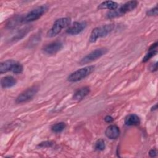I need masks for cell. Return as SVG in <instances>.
Listing matches in <instances>:
<instances>
[{"label":"cell","mask_w":158,"mask_h":158,"mask_svg":"<svg viewBox=\"0 0 158 158\" xmlns=\"http://www.w3.org/2000/svg\"><path fill=\"white\" fill-rule=\"evenodd\" d=\"M114 28V24H107L94 28L90 35L89 41L90 43L96 42L98 39L105 37L109 34Z\"/></svg>","instance_id":"6da1fadb"},{"label":"cell","mask_w":158,"mask_h":158,"mask_svg":"<svg viewBox=\"0 0 158 158\" xmlns=\"http://www.w3.org/2000/svg\"><path fill=\"white\" fill-rule=\"evenodd\" d=\"M138 6V2L136 1H130L125 2L119 8L109 12L106 16L109 19H112L117 17L122 16L125 14L134 10Z\"/></svg>","instance_id":"7a4b0ae2"},{"label":"cell","mask_w":158,"mask_h":158,"mask_svg":"<svg viewBox=\"0 0 158 158\" xmlns=\"http://www.w3.org/2000/svg\"><path fill=\"white\" fill-rule=\"evenodd\" d=\"M70 19L69 17H62L57 19L52 27L47 33L48 37H54L58 35L62 29L67 27L70 24Z\"/></svg>","instance_id":"3957f363"},{"label":"cell","mask_w":158,"mask_h":158,"mask_svg":"<svg viewBox=\"0 0 158 158\" xmlns=\"http://www.w3.org/2000/svg\"><path fill=\"white\" fill-rule=\"evenodd\" d=\"M94 65H88L80 69L70 73L67 77V80L70 82L80 81L90 75L94 71Z\"/></svg>","instance_id":"277c9868"},{"label":"cell","mask_w":158,"mask_h":158,"mask_svg":"<svg viewBox=\"0 0 158 158\" xmlns=\"http://www.w3.org/2000/svg\"><path fill=\"white\" fill-rule=\"evenodd\" d=\"M48 7L45 5L38 6L33 9L27 14L25 17H23V22L28 23L38 20L43 15L44 13H45Z\"/></svg>","instance_id":"5b68a950"},{"label":"cell","mask_w":158,"mask_h":158,"mask_svg":"<svg viewBox=\"0 0 158 158\" xmlns=\"http://www.w3.org/2000/svg\"><path fill=\"white\" fill-rule=\"evenodd\" d=\"M38 90L39 88L36 85L32 86L27 88L17 97L15 102L17 103H23L31 100L36 95Z\"/></svg>","instance_id":"8992f818"},{"label":"cell","mask_w":158,"mask_h":158,"mask_svg":"<svg viewBox=\"0 0 158 158\" xmlns=\"http://www.w3.org/2000/svg\"><path fill=\"white\" fill-rule=\"evenodd\" d=\"M107 52V49L104 48H98L96 49L93 51H91L90 53L85 56L84 57H83L81 60L80 61V64L81 65L86 64L90 63L99 58H100L101 56L106 54Z\"/></svg>","instance_id":"52a82bcc"},{"label":"cell","mask_w":158,"mask_h":158,"mask_svg":"<svg viewBox=\"0 0 158 158\" xmlns=\"http://www.w3.org/2000/svg\"><path fill=\"white\" fill-rule=\"evenodd\" d=\"M63 48V43L60 41H52L42 48V50L44 53L46 54H55L59 51H60Z\"/></svg>","instance_id":"ba28073f"},{"label":"cell","mask_w":158,"mask_h":158,"mask_svg":"<svg viewBox=\"0 0 158 158\" xmlns=\"http://www.w3.org/2000/svg\"><path fill=\"white\" fill-rule=\"evenodd\" d=\"M86 27V22H75L67 28L66 33L70 35H78L84 30Z\"/></svg>","instance_id":"9c48e42d"},{"label":"cell","mask_w":158,"mask_h":158,"mask_svg":"<svg viewBox=\"0 0 158 158\" xmlns=\"http://www.w3.org/2000/svg\"><path fill=\"white\" fill-rule=\"evenodd\" d=\"M105 135L110 139H117L120 135L119 128L115 125H110L106 128Z\"/></svg>","instance_id":"30bf717a"},{"label":"cell","mask_w":158,"mask_h":158,"mask_svg":"<svg viewBox=\"0 0 158 158\" xmlns=\"http://www.w3.org/2000/svg\"><path fill=\"white\" fill-rule=\"evenodd\" d=\"M17 83L16 79L10 75L4 77L1 80V85L3 88H9L14 86Z\"/></svg>","instance_id":"8fae6325"},{"label":"cell","mask_w":158,"mask_h":158,"mask_svg":"<svg viewBox=\"0 0 158 158\" xmlns=\"http://www.w3.org/2000/svg\"><path fill=\"white\" fill-rule=\"evenodd\" d=\"M16 62L17 61L12 59L7 60L1 62L0 64V73H4L9 71L12 72V69Z\"/></svg>","instance_id":"7c38bea8"},{"label":"cell","mask_w":158,"mask_h":158,"mask_svg":"<svg viewBox=\"0 0 158 158\" xmlns=\"http://www.w3.org/2000/svg\"><path fill=\"white\" fill-rule=\"evenodd\" d=\"M90 92V88L88 86H84L77 89L73 96L74 100L80 101L86 97Z\"/></svg>","instance_id":"4fadbf2b"},{"label":"cell","mask_w":158,"mask_h":158,"mask_svg":"<svg viewBox=\"0 0 158 158\" xmlns=\"http://www.w3.org/2000/svg\"><path fill=\"white\" fill-rule=\"evenodd\" d=\"M119 5L117 2L113 1H106L101 2L98 7L99 9H109L114 10L118 8Z\"/></svg>","instance_id":"5bb4252c"},{"label":"cell","mask_w":158,"mask_h":158,"mask_svg":"<svg viewBox=\"0 0 158 158\" xmlns=\"http://www.w3.org/2000/svg\"><path fill=\"white\" fill-rule=\"evenodd\" d=\"M125 124L128 126H135L138 125L140 123V119L139 117L134 114L128 115L124 120Z\"/></svg>","instance_id":"9a60e30c"},{"label":"cell","mask_w":158,"mask_h":158,"mask_svg":"<svg viewBox=\"0 0 158 158\" xmlns=\"http://www.w3.org/2000/svg\"><path fill=\"white\" fill-rule=\"evenodd\" d=\"M23 22V17L22 16H15L14 17H13L12 19H10L9 22V23H7V26L10 28V27H15L17 25H18L19 23Z\"/></svg>","instance_id":"2e32d148"},{"label":"cell","mask_w":158,"mask_h":158,"mask_svg":"<svg viewBox=\"0 0 158 158\" xmlns=\"http://www.w3.org/2000/svg\"><path fill=\"white\" fill-rule=\"evenodd\" d=\"M66 125L64 122H59L56 124H54L51 127V130L54 133H60L65 128Z\"/></svg>","instance_id":"e0dca14e"},{"label":"cell","mask_w":158,"mask_h":158,"mask_svg":"<svg viewBox=\"0 0 158 158\" xmlns=\"http://www.w3.org/2000/svg\"><path fill=\"white\" fill-rule=\"evenodd\" d=\"M105 143L102 139H99L97 140L94 144L95 149L98 151H103L105 149Z\"/></svg>","instance_id":"ac0fdd59"},{"label":"cell","mask_w":158,"mask_h":158,"mask_svg":"<svg viewBox=\"0 0 158 158\" xmlns=\"http://www.w3.org/2000/svg\"><path fill=\"white\" fill-rule=\"evenodd\" d=\"M23 67L22 65L21 64H20L19 62H17L15 64V65L12 69V72H13L14 73H15V74H19L23 72Z\"/></svg>","instance_id":"d6986e66"},{"label":"cell","mask_w":158,"mask_h":158,"mask_svg":"<svg viewBox=\"0 0 158 158\" xmlns=\"http://www.w3.org/2000/svg\"><path fill=\"white\" fill-rule=\"evenodd\" d=\"M157 51L154 50H149V52L145 55V56L143 59V62H146L148 61L151 58H152L153 56H154L157 54Z\"/></svg>","instance_id":"ffe728a7"},{"label":"cell","mask_w":158,"mask_h":158,"mask_svg":"<svg viewBox=\"0 0 158 158\" xmlns=\"http://www.w3.org/2000/svg\"><path fill=\"white\" fill-rule=\"evenodd\" d=\"M157 7L156 6L155 7L148 10L146 12V14L149 16H157Z\"/></svg>","instance_id":"44dd1931"},{"label":"cell","mask_w":158,"mask_h":158,"mask_svg":"<svg viewBox=\"0 0 158 158\" xmlns=\"http://www.w3.org/2000/svg\"><path fill=\"white\" fill-rule=\"evenodd\" d=\"M52 144H53V143L51 141H44V142H42L40 144H39L38 146L41 147V148L51 147V146H52Z\"/></svg>","instance_id":"7402d4cb"},{"label":"cell","mask_w":158,"mask_h":158,"mask_svg":"<svg viewBox=\"0 0 158 158\" xmlns=\"http://www.w3.org/2000/svg\"><path fill=\"white\" fill-rule=\"evenodd\" d=\"M104 120L107 123H110V122H112L114 120V118L110 115H107V116L105 117Z\"/></svg>","instance_id":"603a6c76"},{"label":"cell","mask_w":158,"mask_h":158,"mask_svg":"<svg viewBox=\"0 0 158 158\" xmlns=\"http://www.w3.org/2000/svg\"><path fill=\"white\" fill-rule=\"evenodd\" d=\"M149 154V156L151 157H155L157 155V151L156 149H152L150 150Z\"/></svg>","instance_id":"cb8c5ba5"},{"label":"cell","mask_w":158,"mask_h":158,"mask_svg":"<svg viewBox=\"0 0 158 158\" xmlns=\"http://www.w3.org/2000/svg\"><path fill=\"white\" fill-rule=\"evenodd\" d=\"M157 63L156 62L154 64H153V65L151 68V70L152 72H154L157 70Z\"/></svg>","instance_id":"d4e9b609"},{"label":"cell","mask_w":158,"mask_h":158,"mask_svg":"<svg viewBox=\"0 0 158 158\" xmlns=\"http://www.w3.org/2000/svg\"><path fill=\"white\" fill-rule=\"evenodd\" d=\"M157 109V104H156L153 107H152L151 110H152H152H156Z\"/></svg>","instance_id":"484cf974"}]
</instances>
